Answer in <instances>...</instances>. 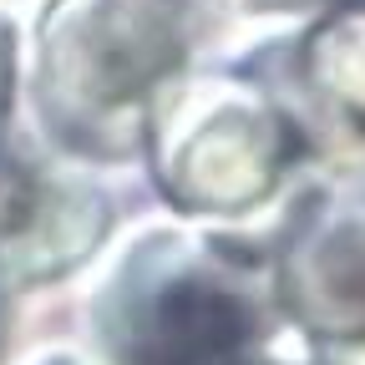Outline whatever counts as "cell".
Returning <instances> with one entry per match:
<instances>
[{"label":"cell","mask_w":365,"mask_h":365,"mask_svg":"<svg viewBox=\"0 0 365 365\" xmlns=\"http://www.w3.org/2000/svg\"><path fill=\"white\" fill-rule=\"evenodd\" d=\"M223 6L249 16V21H299V26H309V21L335 16V11H355L365 0H223Z\"/></svg>","instance_id":"3957f363"},{"label":"cell","mask_w":365,"mask_h":365,"mask_svg":"<svg viewBox=\"0 0 365 365\" xmlns=\"http://www.w3.org/2000/svg\"><path fill=\"white\" fill-rule=\"evenodd\" d=\"M11 66H16V26H11L6 11H0V107L11 97Z\"/></svg>","instance_id":"277c9868"},{"label":"cell","mask_w":365,"mask_h":365,"mask_svg":"<svg viewBox=\"0 0 365 365\" xmlns=\"http://www.w3.org/2000/svg\"><path fill=\"white\" fill-rule=\"evenodd\" d=\"M208 11L213 0H41V102L66 132L137 117L188 61Z\"/></svg>","instance_id":"6da1fadb"},{"label":"cell","mask_w":365,"mask_h":365,"mask_svg":"<svg viewBox=\"0 0 365 365\" xmlns=\"http://www.w3.org/2000/svg\"><path fill=\"white\" fill-rule=\"evenodd\" d=\"M239 309L203 284H173L143 335L148 365H213L239 340Z\"/></svg>","instance_id":"7a4b0ae2"}]
</instances>
